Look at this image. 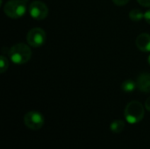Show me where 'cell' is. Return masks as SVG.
Returning <instances> with one entry per match:
<instances>
[{"label":"cell","instance_id":"cell-1","mask_svg":"<svg viewBox=\"0 0 150 149\" xmlns=\"http://www.w3.org/2000/svg\"><path fill=\"white\" fill-rule=\"evenodd\" d=\"M9 57L14 64L23 65L30 61L32 51L28 45L25 43H17L10 48Z\"/></svg>","mask_w":150,"mask_h":149},{"label":"cell","instance_id":"cell-2","mask_svg":"<svg viewBox=\"0 0 150 149\" xmlns=\"http://www.w3.org/2000/svg\"><path fill=\"white\" fill-rule=\"evenodd\" d=\"M145 115L144 106L139 101H131L128 103L124 111V116L127 123L131 125L141 122Z\"/></svg>","mask_w":150,"mask_h":149},{"label":"cell","instance_id":"cell-3","mask_svg":"<svg viewBox=\"0 0 150 149\" xmlns=\"http://www.w3.org/2000/svg\"><path fill=\"white\" fill-rule=\"evenodd\" d=\"M26 2L23 0H10L4 6L5 15L11 18H19L26 13Z\"/></svg>","mask_w":150,"mask_h":149},{"label":"cell","instance_id":"cell-4","mask_svg":"<svg viewBox=\"0 0 150 149\" xmlns=\"http://www.w3.org/2000/svg\"><path fill=\"white\" fill-rule=\"evenodd\" d=\"M47 40V34L45 31L40 27L32 28L26 34V42L30 47H40L45 44Z\"/></svg>","mask_w":150,"mask_h":149},{"label":"cell","instance_id":"cell-5","mask_svg":"<svg viewBox=\"0 0 150 149\" xmlns=\"http://www.w3.org/2000/svg\"><path fill=\"white\" fill-rule=\"evenodd\" d=\"M43 115L36 111L28 112L24 117V123L27 128L33 131L40 130L44 126Z\"/></svg>","mask_w":150,"mask_h":149},{"label":"cell","instance_id":"cell-6","mask_svg":"<svg viewBox=\"0 0 150 149\" xmlns=\"http://www.w3.org/2000/svg\"><path fill=\"white\" fill-rule=\"evenodd\" d=\"M28 12L30 16L35 20L45 19L48 15V8L43 2L40 0L33 1L28 7Z\"/></svg>","mask_w":150,"mask_h":149},{"label":"cell","instance_id":"cell-7","mask_svg":"<svg viewBox=\"0 0 150 149\" xmlns=\"http://www.w3.org/2000/svg\"><path fill=\"white\" fill-rule=\"evenodd\" d=\"M135 43L138 49L142 52H150V34L141 33L137 36Z\"/></svg>","mask_w":150,"mask_h":149},{"label":"cell","instance_id":"cell-8","mask_svg":"<svg viewBox=\"0 0 150 149\" xmlns=\"http://www.w3.org/2000/svg\"><path fill=\"white\" fill-rule=\"evenodd\" d=\"M137 88L144 92L149 93L150 92V73H142L141 74L136 81Z\"/></svg>","mask_w":150,"mask_h":149},{"label":"cell","instance_id":"cell-9","mask_svg":"<svg viewBox=\"0 0 150 149\" xmlns=\"http://www.w3.org/2000/svg\"><path fill=\"white\" fill-rule=\"evenodd\" d=\"M136 88H137L136 82H134V80H131V79L124 81L122 85H121L122 90L126 93H132L133 91L135 90Z\"/></svg>","mask_w":150,"mask_h":149},{"label":"cell","instance_id":"cell-10","mask_svg":"<svg viewBox=\"0 0 150 149\" xmlns=\"http://www.w3.org/2000/svg\"><path fill=\"white\" fill-rule=\"evenodd\" d=\"M125 128V122L121 119L114 120L110 125V130L114 133H120Z\"/></svg>","mask_w":150,"mask_h":149},{"label":"cell","instance_id":"cell-11","mask_svg":"<svg viewBox=\"0 0 150 149\" xmlns=\"http://www.w3.org/2000/svg\"><path fill=\"white\" fill-rule=\"evenodd\" d=\"M129 18L134 22H139L144 18V13L139 9H134L129 12Z\"/></svg>","mask_w":150,"mask_h":149},{"label":"cell","instance_id":"cell-12","mask_svg":"<svg viewBox=\"0 0 150 149\" xmlns=\"http://www.w3.org/2000/svg\"><path fill=\"white\" fill-rule=\"evenodd\" d=\"M9 67V61L8 59L4 56V55H1L0 56V68H1V73H4L6 72V70L8 69Z\"/></svg>","mask_w":150,"mask_h":149},{"label":"cell","instance_id":"cell-13","mask_svg":"<svg viewBox=\"0 0 150 149\" xmlns=\"http://www.w3.org/2000/svg\"><path fill=\"white\" fill-rule=\"evenodd\" d=\"M129 1L130 0H112V2L118 6H124L127 4H128Z\"/></svg>","mask_w":150,"mask_h":149},{"label":"cell","instance_id":"cell-14","mask_svg":"<svg viewBox=\"0 0 150 149\" xmlns=\"http://www.w3.org/2000/svg\"><path fill=\"white\" fill-rule=\"evenodd\" d=\"M137 2L144 7H150V0H137Z\"/></svg>","mask_w":150,"mask_h":149},{"label":"cell","instance_id":"cell-15","mask_svg":"<svg viewBox=\"0 0 150 149\" xmlns=\"http://www.w3.org/2000/svg\"><path fill=\"white\" fill-rule=\"evenodd\" d=\"M144 19L146 20V22L148 24L150 25V9L144 13Z\"/></svg>","mask_w":150,"mask_h":149},{"label":"cell","instance_id":"cell-16","mask_svg":"<svg viewBox=\"0 0 150 149\" xmlns=\"http://www.w3.org/2000/svg\"><path fill=\"white\" fill-rule=\"evenodd\" d=\"M145 108L150 112V97L146 100V102H145Z\"/></svg>","mask_w":150,"mask_h":149},{"label":"cell","instance_id":"cell-17","mask_svg":"<svg viewBox=\"0 0 150 149\" xmlns=\"http://www.w3.org/2000/svg\"><path fill=\"white\" fill-rule=\"evenodd\" d=\"M148 62H149V64L150 65V55L149 56V58H148Z\"/></svg>","mask_w":150,"mask_h":149},{"label":"cell","instance_id":"cell-18","mask_svg":"<svg viewBox=\"0 0 150 149\" xmlns=\"http://www.w3.org/2000/svg\"><path fill=\"white\" fill-rule=\"evenodd\" d=\"M23 1H25V2H27L28 0H23Z\"/></svg>","mask_w":150,"mask_h":149}]
</instances>
